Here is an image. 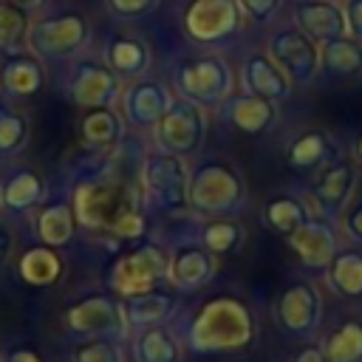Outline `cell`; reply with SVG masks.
Listing matches in <instances>:
<instances>
[{
    "mask_svg": "<svg viewBox=\"0 0 362 362\" xmlns=\"http://www.w3.org/2000/svg\"><path fill=\"white\" fill-rule=\"evenodd\" d=\"M74 215L88 229L110 232L116 238H139L144 218L139 209V189L116 175L90 178L74 192Z\"/></svg>",
    "mask_w": 362,
    "mask_h": 362,
    "instance_id": "6da1fadb",
    "label": "cell"
},
{
    "mask_svg": "<svg viewBox=\"0 0 362 362\" xmlns=\"http://www.w3.org/2000/svg\"><path fill=\"white\" fill-rule=\"evenodd\" d=\"M255 337V320L240 300L218 297L195 320L192 339L198 348L209 351H235L249 345Z\"/></svg>",
    "mask_w": 362,
    "mask_h": 362,
    "instance_id": "7a4b0ae2",
    "label": "cell"
},
{
    "mask_svg": "<svg viewBox=\"0 0 362 362\" xmlns=\"http://www.w3.org/2000/svg\"><path fill=\"white\" fill-rule=\"evenodd\" d=\"M246 184L240 173L226 161H204L189 175V204L198 212L223 215L243 204Z\"/></svg>",
    "mask_w": 362,
    "mask_h": 362,
    "instance_id": "3957f363",
    "label": "cell"
},
{
    "mask_svg": "<svg viewBox=\"0 0 362 362\" xmlns=\"http://www.w3.org/2000/svg\"><path fill=\"white\" fill-rule=\"evenodd\" d=\"M141 187H144V198L164 212L184 209L189 204V175L184 161L173 153H156L144 158Z\"/></svg>",
    "mask_w": 362,
    "mask_h": 362,
    "instance_id": "277c9868",
    "label": "cell"
},
{
    "mask_svg": "<svg viewBox=\"0 0 362 362\" xmlns=\"http://www.w3.org/2000/svg\"><path fill=\"white\" fill-rule=\"evenodd\" d=\"M175 88H178L181 99L195 102L201 107L221 105L232 93V71H229L226 59H221L215 54L192 57L178 68Z\"/></svg>",
    "mask_w": 362,
    "mask_h": 362,
    "instance_id": "5b68a950",
    "label": "cell"
},
{
    "mask_svg": "<svg viewBox=\"0 0 362 362\" xmlns=\"http://www.w3.org/2000/svg\"><path fill=\"white\" fill-rule=\"evenodd\" d=\"M204 130H206L204 107L195 102L178 99V102H170L164 116L156 122V141L161 153H173L184 158L198 153V147L204 144Z\"/></svg>",
    "mask_w": 362,
    "mask_h": 362,
    "instance_id": "8992f818",
    "label": "cell"
},
{
    "mask_svg": "<svg viewBox=\"0 0 362 362\" xmlns=\"http://www.w3.org/2000/svg\"><path fill=\"white\" fill-rule=\"evenodd\" d=\"M28 42L40 57L68 59L88 42V20L79 11H62L45 17L28 28Z\"/></svg>",
    "mask_w": 362,
    "mask_h": 362,
    "instance_id": "52a82bcc",
    "label": "cell"
},
{
    "mask_svg": "<svg viewBox=\"0 0 362 362\" xmlns=\"http://www.w3.org/2000/svg\"><path fill=\"white\" fill-rule=\"evenodd\" d=\"M269 57L277 62V68L288 76L291 85H308L322 71L320 65V45L305 37L297 25L280 28L269 40Z\"/></svg>",
    "mask_w": 362,
    "mask_h": 362,
    "instance_id": "ba28073f",
    "label": "cell"
},
{
    "mask_svg": "<svg viewBox=\"0 0 362 362\" xmlns=\"http://www.w3.org/2000/svg\"><path fill=\"white\" fill-rule=\"evenodd\" d=\"M238 0H192L184 11V28L195 42L215 45L240 28Z\"/></svg>",
    "mask_w": 362,
    "mask_h": 362,
    "instance_id": "9c48e42d",
    "label": "cell"
},
{
    "mask_svg": "<svg viewBox=\"0 0 362 362\" xmlns=\"http://www.w3.org/2000/svg\"><path fill=\"white\" fill-rule=\"evenodd\" d=\"M170 260L167 255L147 243V246H139L136 252L124 255L116 266H113V274H110V283L116 291L127 294V297H139V294H147L153 291V286L161 280V274L167 272Z\"/></svg>",
    "mask_w": 362,
    "mask_h": 362,
    "instance_id": "30bf717a",
    "label": "cell"
},
{
    "mask_svg": "<svg viewBox=\"0 0 362 362\" xmlns=\"http://www.w3.org/2000/svg\"><path fill=\"white\" fill-rule=\"evenodd\" d=\"M354 187H356V167L348 158H337L328 161L317 175L311 187V201L322 218H334L348 206Z\"/></svg>",
    "mask_w": 362,
    "mask_h": 362,
    "instance_id": "8fae6325",
    "label": "cell"
},
{
    "mask_svg": "<svg viewBox=\"0 0 362 362\" xmlns=\"http://www.w3.org/2000/svg\"><path fill=\"white\" fill-rule=\"evenodd\" d=\"M68 93L76 105L88 107H110L119 96V79L107 65L79 62L68 76Z\"/></svg>",
    "mask_w": 362,
    "mask_h": 362,
    "instance_id": "7c38bea8",
    "label": "cell"
},
{
    "mask_svg": "<svg viewBox=\"0 0 362 362\" xmlns=\"http://www.w3.org/2000/svg\"><path fill=\"white\" fill-rule=\"evenodd\" d=\"M294 23L317 45H322L328 40L348 37L345 8L334 0H300L294 6Z\"/></svg>",
    "mask_w": 362,
    "mask_h": 362,
    "instance_id": "4fadbf2b",
    "label": "cell"
},
{
    "mask_svg": "<svg viewBox=\"0 0 362 362\" xmlns=\"http://www.w3.org/2000/svg\"><path fill=\"white\" fill-rule=\"evenodd\" d=\"M288 243H291L294 255L311 269H325L334 260V255L339 252L337 232L328 218H308L294 235H288Z\"/></svg>",
    "mask_w": 362,
    "mask_h": 362,
    "instance_id": "5bb4252c",
    "label": "cell"
},
{
    "mask_svg": "<svg viewBox=\"0 0 362 362\" xmlns=\"http://www.w3.org/2000/svg\"><path fill=\"white\" fill-rule=\"evenodd\" d=\"M320 314H322V300L311 283H294L280 294L277 317L283 328H288L291 334L314 331L320 325Z\"/></svg>",
    "mask_w": 362,
    "mask_h": 362,
    "instance_id": "9a60e30c",
    "label": "cell"
},
{
    "mask_svg": "<svg viewBox=\"0 0 362 362\" xmlns=\"http://www.w3.org/2000/svg\"><path fill=\"white\" fill-rule=\"evenodd\" d=\"M221 105H223V119L246 136H263L277 122L274 102L260 99L255 93H229Z\"/></svg>",
    "mask_w": 362,
    "mask_h": 362,
    "instance_id": "2e32d148",
    "label": "cell"
},
{
    "mask_svg": "<svg viewBox=\"0 0 362 362\" xmlns=\"http://www.w3.org/2000/svg\"><path fill=\"white\" fill-rule=\"evenodd\" d=\"M240 79H243V88L246 93H255L260 99H269V102H280L291 93V82L288 76L277 68V62L263 54V51H255L243 59V68H240Z\"/></svg>",
    "mask_w": 362,
    "mask_h": 362,
    "instance_id": "e0dca14e",
    "label": "cell"
},
{
    "mask_svg": "<svg viewBox=\"0 0 362 362\" xmlns=\"http://www.w3.org/2000/svg\"><path fill=\"white\" fill-rule=\"evenodd\" d=\"M170 96L158 82L141 79L136 85L127 88L124 93V113L136 127H156V122L164 116V110L170 107Z\"/></svg>",
    "mask_w": 362,
    "mask_h": 362,
    "instance_id": "ac0fdd59",
    "label": "cell"
},
{
    "mask_svg": "<svg viewBox=\"0 0 362 362\" xmlns=\"http://www.w3.org/2000/svg\"><path fill=\"white\" fill-rule=\"evenodd\" d=\"M0 79H3V88L14 96H34L42 82H45V71H42V62L34 57V54H25V51H11L0 68Z\"/></svg>",
    "mask_w": 362,
    "mask_h": 362,
    "instance_id": "d6986e66",
    "label": "cell"
},
{
    "mask_svg": "<svg viewBox=\"0 0 362 362\" xmlns=\"http://www.w3.org/2000/svg\"><path fill=\"white\" fill-rule=\"evenodd\" d=\"M320 65L331 76H359L362 74V42L356 37H339L320 45Z\"/></svg>",
    "mask_w": 362,
    "mask_h": 362,
    "instance_id": "ffe728a7",
    "label": "cell"
},
{
    "mask_svg": "<svg viewBox=\"0 0 362 362\" xmlns=\"http://www.w3.org/2000/svg\"><path fill=\"white\" fill-rule=\"evenodd\" d=\"M122 130L124 124L113 107H88L85 116L79 119V139L93 150L116 144L122 139Z\"/></svg>",
    "mask_w": 362,
    "mask_h": 362,
    "instance_id": "44dd1931",
    "label": "cell"
},
{
    "mask_svg": "<svg viewBox=\"0 0 362 362\" xmlns=\"http://www.w3.org/2000/svg\"><path fill=\"white\" fill-rule=\"evenodd\" d=\"M334 153V141L322 130H303L294 136L286 147V161L294 170H317L328 164V156Z\"/></svg>",
    "mask_w": 362,
    "mask_h": 362,
    "instance_id": "7402d4cb",
    "label": "cell"
},
{
    "mask_svg": "<svg viewBox=\"0 0 362 362\" xmlns=\"http://www.w3.org/2000/svg\"><path fill=\"white\" fill-rule=\"evenodd\" d=\"M308 218H311V215H308V206H305L300 198H294V195H274V198H269L266 206H263V221H266V226H269L272 232L283 235V238L294 235Z\"/></svg>",
    "mask_w": 362,
    "mask_h": 362,
    "instance_id": "603a6c76",
    "label": "cell"
},
{
    "mask_svg": "<svg viewBox=\"0 0 362 362\" xmlns=\"http://www.w3.org/2000/svg\"><path fill=\"white\" fill-rule=\"evenodd\" d=\"M328 269V286L342 297H362V252L342 249L334 255Z\"/></svg>",
    "mask_w": 362,
    "mask_h": 362,
    "instance_id": "cb8c5ba5",
    "label": "cell"
},
{
    "mask_svg": "<svg viewBox=\"0 0 362 362\" xmlns=\"http://www.w3.org/2000/svg\"><path fill=\"white\" fill-rule=\"evenodd\" d=\"M105 59H107V68L113 74H124V76H136L147 68L150 62V51L144 45V40L139 37H116L110 40L107 51H105Z\"/></svg>",
    "mask_w": 362,
    "mask_h": 362,
    "instance_id": "d4e9b609",
    "label": "cell"
},
{
    "mask_svg": "<svg viewBox=\"0 0 362 362\" xmlns=\"http://www.w3.org/2000/svg\"><path fill=\"white\" fill-rule=\"evenodd\" d=\"M76 215L71 204H48L37 215V232L45 246H62L74 238Z\"/></svg>",
    "mask_w": 362,
    "mask_h": 362,
    "instance_id": "484cf974",
    "label": "cell"
},
{
    "mask_svg": "<svg viewBox=\"0 0 362 362\" xmlns=\"http://www.w3.org/2000/svg\"><path fill=\"white\" fill-rule=\"evenodd\" d=\"M212 269H215V263H212L209 252H204V249H181L167 266L175 286H184V288H195L204 280H209Z\"/></svg>",
    "mask_w": 362,
    "mask_h": 362,
    "instance_id": "4316f807",
    "label": "cell"
},
{
    "mask_svg": "<svg viewBox=\"0 0 362 362\" xmlns=\"http://www.w3.org/2000/svg\"><path fill=\"white\" fill-rule=\"evenodd\" d=\"M42 195H45V184H42V178H40L34 170H20V173H14V175L0 187L3 204H6L8 209H17V212L31 209L34 204L42 201Z\"/></svg>",
    "mask_w": 362,
    "mask_h": 362,
    "instance_id": "83f0119b",
    "label": "cell"
},
{
    "mask_svg": "<svg viewBox=\"0 0 362 362\" xmlns=\"http://www.w3.org/2000/svg\"><path fill=\"white\" fill-rule=\"evenodd\" d=\"M322 354L328 362H362V322L345 320L339 328H334L322 345Z\"/></svg>",
    "mask_w": 362,
    "mask_h": 362,
    "instance_id": "f1b7e54d",
    "label": "cell"
},
{
    "mask_svg": "<svg viewBox=\"0 0 362 362\" xmlns=\"http://www.w3.org/2000/svg\"><path fill=\"white\" fill-rule=\"evenodd\" d=\"M116 317H119V308L110 300L93 297V300H85L76 308H71L65 314V322H71L76 331H105V328L116 325Z\"/></svg>",
    "mask_w": 362,
    "mask_h": 362,
    "instance_id": "f546056e",
    "label": "cell"
},
{
    "mask_svg": "<svg viewBox=\"0 0 362 362\" xmlns=\"http://www.w3.org/2000/svg\"><path fill=\"white\" fill-rule=\"evenodd\" d=\"M20 274L31 286H51L62 274V260H59V255L54 249H45V246L28 249L20 257Z\"/></svg>",
    "mask_w": 362,
    "mask_h": 362,
    "instance_id": "4dcf8cb0",
    "label": "cell"
},
{
    "mask_svg": "<svg viewBox=\"0 0 362 362\" xmlns=\"http://www.w3.org/2000/svg\"><path fill=\"white\" fill-rule=\"evenodd\" d=\"M201 240L209 252L215 255H223V252H235L240 243H243V226L232 218H215L204 226L201 232Z\"/></svg>",
    "mask_w": 362,
    "mask_h": 362,
    "instance_id": "1f68e13d",
    "label": "cell"
},
{
    "mask_svg": "<svg viewBox=\"0 0 362 362\" xmlns=\"http://www.w3.org/2000/svg\"><path fill=\"white\" fill-rule=\"evenodd\" d=\"M28 14L8 6V3H0V51H20L23 42L28 40Z\"/></svg>",
    "mask_w": 362,
    "mask_h": 362,
    "instance_id": "d6a6232c",
    "label": "cell"
},
{
    "mask_svg": "<svg viewBox=\"0 0 362 362\" xmlns=\"http://www.w3.org/2000/svg\"><path fill=\"white\" fill-rule=\"evenodd\" d=\"M28 141V122L20 110L0 102V156H14Z\"/></svg>",
    "mask_w": 362,
    "mask_h": 362,
    "instance_id": "836d02e7",
    "label": "cell"
},
{
    "mask_svg": "<svg viewBox=\"0 0 362 362\" xmlns=\"http://www.w3.org/2000/svg\"><path fill=\"white\" fill-rule=\"evenodd\" d=\"M170 308V300L167 297H158V294H139L136 303H133V320H158L164 311Z\"/></svg>",
    "mask_w": 362,
    "mask_h": 362,
    "instance_id": "e575fe53",
    "label": "cell"
},
{
    "mask_svg": "<svg viewBox=\"0 0 362 362\" xmlns=\"http://www.w3.org/2000/svg\"><path fill=\"white\" fill-rule=\"evenodd\" d=\"M280 3H283V0H238L240 11H243L252 23H269V20L277 14Z\"/></svg>",
    "mask_w": 362,
    "mask_h": 362,
    "instance_id": "d590c367",
    "label": "cell"
},
{
    "mask_svg": "<svg viewBox=\"0 0 362 362\" xmlns=\"http://www.w3.org/2000/svg\"><path fill=\"white\" fill-rule=\"evenodd\" d=\"M158 0H107V8L119 17H139L144 11H150Z\"/></svg>",
    "mask_w": 362,
    "mask_h": 362,
    "instance_id": "8d00e7d4",
    "label": "cell"
},
{
    "mask_svg": "<svg viewBox=\"0 0 362 362\" xmlns=\"http://www.w3.org/2000/svg\"><path fill=\"white\" fill-rule=\"evenodd\" d=\"M345 20H348V34L362 42V0H345Z\"/></svg>",
    "mask_w": 362,
    "mask_h": 362,
    "instance_id": "74e56055",
    "label": "cell"
},
{
    "mask_svg": "<svg viewBox=\"0 0 362 362\" xmlns=\"http://www.w3.org/2000/svg\"><path fill=\"white\" fill-rule=\"evenodd\" d=\"M345 232L362 243V201L356 206H351V212L345 215Z\"/></svg>",
    "mask_w": 362,
    "mask_h": 362,
    "instance_id": "f35d334b",
    "label": "cell"
},
{
    "mask_svg": "<svg viewBox=\"0 0 362 362\" xmlns=\"http://www.w3.org/2000/svg\"><path fill=\"white\" fill-rule=\"evenodd\" d=\"M294 362H328V356L322 354V348L308 345V348H303V351L294 356Z\"/></svg>",
    "mask_w": 362,
    "mask_h": 362,
    "instance_id": "ab89813d",
    "label": "cell"
},
{
    "mask_svg": "<svg viewBox=\"0 0 362 362\" xmlns=\"http://www.w3.org/2000/svg\"><path fill=\"white\" fill-rule=\"evenodd\" d=\"M11 243H14V240H11V232L0 226V266L6 263V257H8V252H11Z\"/></svg>",
    "mask_w": 362,
    "mask_h": 362,
    "instance_id": "60d3db41",
    "label": "cell"
},
{
    "mask_svg": "<svg viewBox=\"0 0 362 362\" xmlns=\"http://www.w3.org/2000/svg\"><path fill=\"white\" fill-rule=\"evenodd\" d=\"M8 6H14V8H20V11H25V14H31V11H37L45 0H6Z\"/></svg>",
    "mask_w": 362,
    "mask_h": 362,
    "instance_id": "b9f144b4",
    "label": "cell"
},
{
    "mask_svg": "<svg viewBox=\"0 0 362 362\" xmlns=\"http://www.w3.org/2000/svg\"><path fill=\"white\" fill-rule=\"evenodd\" d=\"M354 158L362 164V133L356 136V141H354Z\"/></svg>",
    "mask_w": 362,
    "mask_h": 362,
    "instance_id": "7bdbcfd3",
    "label": "cell"
},
{
    "mask_svg": "<svg viewBox=\"0 0 362 362\" xmlns=\"http://www.w3.org/2000/svg\"><path fill=\"white\" fill-rule=\"evenodd\" d=\"M14 362H40L37 356H31V354H17L14 356Z\"/></svg>",
    "mask_w": 362,
    "mask_h": 362,
    "instance_id": "ee69618b",
    "label": "cell"
},
{
    "mask_svg": "<svg viewBox=\"0 0 362 362\" xmlns=\"http://www.w3.org/2000/svg\"><path fill=\"white\" fill-rule=\"evenodd\" d=\"M0 204H3V198H0Z\"/></svg>",
    "mask_w": 362,
    "mask_h": 362,
    "instance_id": "f6af8a7d",
    "label": "cell"
},
{
    "mask_svg": "<svg viewBox=\"0 0 362 362\" xmlns=\"http://www.w3.org/2000/svg\"><path fill=\"white\" fill-rule=\"evenodd\" d=\"M334 3H337V0H334Z\"/></svg>",
    "mask_w": 362,
    "mask_h": 362,
    "instance_id": "bcb514c9",
    "label": "cell"
}]
</instances>
